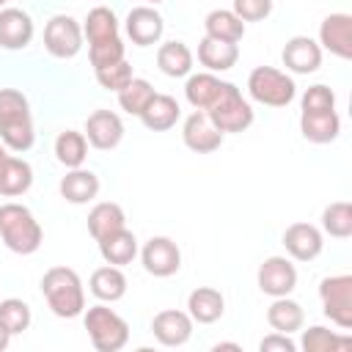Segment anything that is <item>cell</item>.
I'll return each mask as SVG.
<instances>
[{"label":"cell","mask_w":352,"mask_h":352,"mask_svg":"<svg viewBox=\"0 0 352 352\" xmlns=\"http://www.w3.org/2000/svg\"><path fill=\"white\" fill-rule=\"evenodd\" d=\"M0 140L16 154L28 151L36 140L28 96L16 88H0Z\"/></svg>","instance_id":"obj_1"},{"label":"cell","mask_w":352,"mask_h":352,"mask_svg":"<svg viewBox=\"0 0 352 352\" xmlns=\"http://www.w3.org/2000/svg\"><path fill=\"white\" fill-rule=\"evenodd\" d=\"M41 294L60 319H74L85 311L82 280L72 267H50L41 278Z\"/></svg>","instance_id":"obj_2"},{"label":"cell","mask_w":352,"mask_h":352,"mask_svg":"<svg viewBox=\"0 0 352 352\" xmlns=\"http://www.w3.org/2000/svg\"><path fill=\"white\" fill-rule=\"evenodd\" d=\"M0 239L6 242L8 250L19 256H30L41 248L44 231L28 206L8 201L0 206Z\"/></svg>","instance_id":"obj_3"},{"label":"cell","mask_w":352,"mask_h":352,"mask_svg":"<svg viewBox=\"0 0 352 352\" xmlns=\"http://www.w3.org/2000/svg\"><path fill=\"white\" fill-rule=\"evenodd\" d=\"M82 324L88 330V338L96 352H118L129 341V324L107 305H91L82 316Z\"/></svg>","instance_id":"obj_4"},{"label":"cell","mask_w":352,"mask_h":352,"mask_svg":"<svg viewBox=\"0 0 352 352\" xmlns=\"http://www.w3.org/2000/svg\"><path fill=\"white\" fill-rule=\"evenodd\" d=\"M206 116L212 118V124L223 135L245 132L253 124V107H250V102L242 96V91L234 82H223V88H220L217 99L209 104Z\"/></svg>","instance_id":"obj_5"},{"label":"cell","mask_w":352,"mask_h":352,"mask_svg":"<svg viewBox=\"0 0 352 352\" xmlns=\"http://www.w3.org/2000/svg\"><path fill=\"white\" fill-rule=\"evenodd\" d=\"M248 94L258 104L286 107L294 99L297 85H294V80L286 72H280L275 66H256L250 72V77H248Z\"/></svg>","instance_id":"obj_6"},{"label":"cell","mask_w":352,"mask_h":352,"mask_svg":"<svg viewBox=\"0 0 352 352\" xmlns=\"http://www.w3.org/2000/svg\"><path fill=\"white\" fill-rule=\"evenodd\" d=\"M319 300L324 316H330L341 330L352 327V275H330L319 283Z\"/></svg>","instance_id":"obj_7"},{"label":"cell","mask_w":352,"mask_h":352,"mask_svg":"<svg viewBox=\"0 0 352 352\" xmlns=\"http://www.w3.org/2000/svg\"><path fill=\"white\" fill-rule=\"evenodd\" d=\"M82 28L74 16L69 14H58L47 22L44 28V47L52 58H74L82 50Z\"/></svg>","instance_id":"obj_8"},{"label":"cell","mask_w":352,"mask_h":352,"mask_svg":"<svg viewBox=\"0 0 352 352\" xmlns=\"http://www.w3.org/2000/svg\"><path fill=\"white\" fill-rule=\"evenodd\" d=\"M140 261H143L148 275L170 278L182 267V250L170 236H151L140 250Z\"/></svg>","instance_id":"obj_9"},{"label":"cell","mask_w":352,"mask_h":352,"mask_svg":"<svg viewBox=\"0 0 352 352\" xmlns=\"http://www.w3.org/2000/svg\"><path fill=\"white\" fill-rule=\"evenodd\" d=\"M258 289L270 297H286L297 286V270L286 256H270L258 267Z\"/></svg>","instance_id":"obj_10"},{"label":"cell","mask_w":352,"mask_h":352,"mask_svg":"<svg viewBox=\"0 0 352 352\" xmlns=\"http://www.w3.org/2000/svg\"><path fill=\"white\" fill-rule=\"evenodd\" d=\"M182 140L195 154H212V151H217L223 146V132L212 124V118L206 116V110H195V113H190L184 118Z\"/></svg>","instance_id":"obj_11"},{"label":"cell","mask_w":352,"mask_h":352,"mask_svg":"<svg viewBox=\"0 0 352 352\" xmlns=\"http://www.w3.org/2000/svg\"><path fill=\"white\" fill-rule=\"evenodd\" d=\"M11 148L6 143H0V195L6 198H16L25 195L33 184V168L28 160L8 154Z\"/></svg>","instance_id":"obj_12"},{"label":"cell","mask_w":352,"mask_h":352,"mask_svg":"<svg viewBox=\"0 0 352 352\" xmlns=\"http://www.w3.org/2000/svg\"><path fill=\"white\" fill-rule=\"evenodd\" d=\"M192 316L187 311H179V308H168V311H160L151 322V333L154 338L162 344V346H182L190 341L192 336Z\"/></svg>","instance_id":"obj_13"},{"label":"cell","mask_w":352,"mask_h":352,"mask_svg":"<svg viewBox=\"0 0 352 352\" xmlns=\"http://www.w3.org/2000/svg\"><path fill=\"white\" fill-rule=\"evenodd\" d=\"M280 60L294 74H311V72H316L322 66V47L311 36H292L283 44Z\"/></svg>","instance_id":"obj_14"},{"label":"cell","mask_w":352,"mask_h":352,"mask_svg":"<svg viewBox=\"0 0 352 352\" xmlns=\"http://www.w3.org/2000/svg\"><path fill=\"white\" fill-rule=\"evenodd\" d=\"M85 140L94 146V148H99V151H110V148H116L118 143H121V138H124V124H121V118L113 113V110H94L91 116H88V121H85Z\"/></svg>","instance_id":"obj_15"},{"label":"cell","mask_w":352,"mask_h":352,"mask_svg":"<svg viewBox=\"0 0 352 352\" xmlns=\"http://www.w3.org/2000/svg\"><path fill=\"white\" fill-rule=\"evenodd\" d=\"M162 30H165V22H162V14L151 6H138L126 14V36L132 38V44L138 47H151L162 38Z\"/></svg>","instance_id":"obj_16"},{"label":"cell","mask_w":352,"mask_h":352,"mask_svg":"<svg viewBox=\"0 0 352 352\" xmlns=\"http://www.w3.org/2000/svg\"><path fill=\"white\" fill-rule=\"evenodd\" d=\"M319 47L330 50L336 58H352V16L349 14H330L319 25Z\"/></svg>","instance_id":"obj_17"},{"label":"cell","mask_w":352,"mask_h":352,"mask_svg":"<svg viewBox=\"0 0 352 352\" xmlns=\"http://www.w3.org/2000/svg\"><path fill=\"white\" fill-rule=\"evenodd\" d=\"M283 248L297 261H314L324 248L322 231L316 226H311V223H292L283 231Z\"/></svg>","instance_id":"obj_18"},{"label":"cell","mask_w":352,"mask_h":352,"mask_svg":"<svg viewBox=\"0 0 352 352\" xmlns=\"http://www.w3.org/2000/svg\"><path fill=\"white\" fill-rule=\"evenodd\" d=\"M33 38V19L22 8H0V47L25 50Z\"/></svg>","instance_id":"obj_19"},{"label":"cell","mask_w":352,"mask_h":352,"mask_svg":"<svg viewBox=\"0 0 352 352\" xmlns=\"http://www.w3.org/2000/svg\"><path fill=\"white\" fill-rule=\"evenodd\" d=\"M300 132L311 143H330L341 132V118L333 110H302L300 113Z\"/></svg>","instance_id":"obj_20"},{"label":"cell","mask_w":352,"mask_h":352,"mask_svg":"<svg viewBox=\"0 0 352 352\" xmlns=\"http://www.w3.org/2000/svg\"><path fill=\"white\" fill-rule=\"evenodd\" d=\"M226 311V300L214 286H198L190 292L187 297V314L192 316V322L198 324H212L223 316Z\"/></svg>","instance_id":"obj_21"},{"label":"cell","mask_w":352,"mask_h":352,"mask_svg":"<svg viewBox=\"0 0 352 352\" xmlns=\"http://www.w3.org/2000/svg\"><path fill=\"white\" fill-rule=\"evenodd\" d=\"M198 60L201 66H206V72H228L239 60V47L231 41L204 36L198 44Z\"/></svg>","instance_id":"obj_22"},{"label":"cell","mask_w":352,"mask_h":352,"mask_svg":"<svg viewBox=\"0 0 352 352\" xmlns=\"http://www.w3.org/2000/svg\"><path fill=\"white\" fill-rule=\"evenodd\" d=\"M60 195L69 201V204H88L96 198L99 192V179L94 170H85V168H69V173L60 179L58 184Z\"/></svg>","instance_id":"obj_23"},{"label":"cell","mask_w":352,"mask_h":352,"mask_svg":"<svg viewBox=\"0 0 352 352\" xmlns=\"http://www.w3.org/2000/svg\"><path fill=\"white\" fill-rule=\"evenodd\" d=\"M88 286H91V294H94L96 300H102V302H116V300H121V297L126 294V275L121 272V267L104 264V267H99V270L91 272Z\"/></svg>","instance_id":"obj_24"},{"label":"cell","mask_w":352,"mask_h":352,"mask_svg":"<svg viewBox=\"0 0 352 352\" xmlns=\"http://www.w3.org/2000/svg\"><path fill=\"white\" fill-rule=\"evenodd\" d=\"M179 116H182V107H179V102L173 99V96H168V94H154V99L146 104V110L140 113V121H143V126L146 129H151V132H165V129H170L176 121H179Z\"/></svg>","instance_id":"obj_25"},{"label":"cell","mask_w":352,"mask_h":352,"mask_svg":"<svg viewBox=\"0 0 352 352\" xmlns=\"http://www.w3.org/2000/svg\"><path fill=\"white\" fill-rule=\"evenodd\" d=\"M99 253L107 264H116V267H124V264H132V258L138 256V239L135 234L124 226L113 234H107L104 239H99Z\"/></svg>","instance_id":"obj_26"},{"label":"cell","mask_w":352,"mask_h":352,"mask_svg":"<svg viewBox=\"0 0 352 352\" xmlns=\"http://www.w3.org/2000/svg\"><path fill=\"white\" fill-rule=\"evenodd\" d=\"M267 322H270V327L275 333L292 336V333H297L302 327L305 314H302V305L289 300V294H286V297H275L272 300V305L267 308Z\"/></svg>","instance_id":"obj_27"},{"label":"cell","mask_w":352,"mask_h":352,"mask_svg":"<svg viewBox=\"0 0 352 352\" xmlns=\"http://www.w3.org/2000/svg\"><path fill=\"white\" fill-rule=\"evenodd\" d=\"M124 226H126V214H124V209H121L118 204H113V201H102V204H96V206L88 212V231H91V236H94L96 242L104 239L107 234L124 228Z\"/></svg>","instance_id":"obj_28"},{"label":"cell","mask_w":352,"mask_h":352,"mask_svg":"<svg viewBox=\"0 0 352 352\" xmlns=\"http://www.w3.org/2000/svg\"><path fill=\"white\" fill-rule=\"evenodd\" d=\"M204 28H206V36L220 38V41H231V44H239L242 36H245V22L228 8L209 11L206 19H204Z\"/></svg>","instance_id":"obj_29"},{"label":"cell","mask_w":352,"mask_h":352,"mask_svg":"<svg viewBox=\"0 0 352 352\" xmlns=\"http://www.w3.org/2000/svg\"><path fill=\"white\" fill-rule=\"evenodd\" d=\"M157 66L168 77H187L192 72V52L184 41H165L157 50Z\"/></svg>","instance_id":"obj_30"},{"label":"cell","mask_w":352,"mask_h":352,"mask_svg":"<svg viewBox=\"0 0 352 352\" xmlns=\"http://www.w3.org/2000/svg\"><path fill=\"white\" fill-rule=\"evenodd\" d=\"M220 88H223V80L214 77V72H198V74H190L187 77L184 96H187V102L195 110H209V104L217 99Z\"/></svg>","instance_id":"obj_31"},{"label":"cell","mask_w":352,"mask_h":352,"mask_svg":"<svg viewBox=\"0 0 352 352\" xmlns=\"http://www.w3.org/2000/svg\"><path fill=\"white\" fill-rule=\"evenodd\" d=\"M82 36L88 38V44H99L107 38L118 36V19L107 6H96L88 11L85 25H82Z\"/></svg>","instance_id":"obj_32"},{"label":"cell","mask_w":352,"mask_h":352,"mask_svg":"<svg viewBox=\"0 0 352 352\" xmlns=\"http://www.w3.org/2000/svg\"><path fill=\"white\" fill-rule=\"evenodd\" d=\"M55 157L66 168H82V162L88 157V140H85V135L77 132V129L60 132L55 138Z\"/></svg>","instance_id":"obj_33"},{"label":"cell","mask_w":352,"mask_h":352,"mask_svg":"<svg viewBox=\"0 0 352 352\" xmlns=\"http://www.w3.org/2000/svg\"><path fill=\"white\" fill-rule=\"evenodd\" d=\"M302 349L305 352H344L352 346V338L349 336H338L322 324H314L302 333Z\"/></svg>","instance_id":"obj_34"},{"label":"cell","mask_w":352,"mask_h":352,"mask_svg":"<svg viewBox=\"0 0 352 352\" xmlns=\"http://www.w3.org/2000/svg\"><path fill=\"white\" fill-rule=\"evenodd\" d=\"M154 94H157V91L151 88L148 80H143V77H132L129 85L118 91V104H121V110H126L129 116H138V118H140V113H143L146 104L154 99Z\"/></svg>","instance_id":"obj_35"},{"label":"cell","mask_w":352,"mask_h":352,"mask_svg":"<svg viewBox=\"0 0 352 352\" xmlns=\"http://www.w3.org/2000/svg\"><path fill=\"white\" fill-rule=\"evenodd\" d=\"M322 228L330 236H336V239L352 236V206L346 201H336V204L324 206V212H322Z\"/></svg>","instance_id":"obj_36"},{"label":"cell","mask_w":352,"mask_h":352,"mask_svg":"<svg viewBox=\"0 0 352 352\" xmlns=\"http://www.w3.org/2000/svg\"><path fill=\"white\" fill-rule=\"evenodd\" d=\"M0 322L3 327L11 333V336H19L30 327L33 316H30V305L19 297H8V300H0Z\"/></svg>","instance_id":"obj_37"},{"label":"cell","mask_w":352,"mask_h":352,"mask_svg":"<svg viewBox=\"0 0 352 352\" xmlns=\"http://www.w3.org/2000/svg\"><path fill=\"white\" fill-rule=\"evenodd\" d=\"M88 58H91L94 72L96 69H104L110 63L124 60V41H121V36L107 38V41H99V44H88Z\"/></svg>","instance_id":"obj_38"},{"label":"cell","mask_w":352,"mask_h":352,"mask_svg":"<svg viewBox=\"0 0 352 352\" xmlns=\"http://www.w3.org/2000/svg\"><path fill=\"white\" fill-rule=\"evenodd\" d=\"M132 77H135V74H132V66H129L126 60L110 63V66H104V69H96V82H99L102 88H107V91H116V94H118L121 88H126Z\"/></svg>","instance_id":"obj_39"},{"label":"cell","mask_w":352,"mask_h":352,"mask_svg":"<svg viewBox=\"0 0 352 352\" xmlns=\"http://www.w3.org/2000/svg\"><path fill=\"white\" fill-rule=\"evenodd\" d=\"M242 22H261L272 14V0H234L231 8Z\"/></svg>","instance_id":"obj_40"},{"label":"cell","mask_w":352,"mask_h":352,"mask_svg":"<svg viewBox=\"0 0 352 352\" xmlns=\"http://www.w3.org/2000/svg\"><path fill=\"white\" fill-rule=\"evenodd\" d=\"M333 107H336V94L322 82L311 85L302 94V110H333Z\"/></svg>","instance_id":"obj_41"},{"label":"cell","mask_w":352,"mask_h":352,"mask_svg":"<svg viewBox=\"0 0 352 352\" xmlns=\"http://www.w3.org/2000/svg\"><path fill=\"white\" fill-rule=\"evenodd\" d=\"M258 349L261 352H294L297 349V344L286 336V333H270V336H264L261 338V344H258Z\"/></svg>","instance_id":"obj_42"},{"label":"cell","mask_w":352,"mask_h":352,"mask_svg":"<svg viewBox=\"0 0 352 352\" xmlns=\"http://www.w3.org/2000/svg\"><path fill=\"white\" fill-rule=\"evenodd\" d=\"M8 341H11V333H8V330L3 327V322H0V352L8 346Z\"/></svg>","instance_id":"obj_43"},{"label":"cell","mask_w":352,"mask_h":352,"mask_svg":"<svg viewBox=\"0 0 352 352\" xmlns=\"http://www.w3.org/2000/svg\"><path fill=\"white\" fill-rule=\"evenodd\" d=\"M212 349H214V352H220V349H234V352H239V344H214Z\"/></svg>","instance_id":"obj_44"},{"label":"cell","mask_w":352,"mask_h":352,"mask_svg":"<svg viewBox=\"0 0 352 352\" xmlns=\"http://www.w3.org/2000/svg\"><path fill=\"white\" fill-rule=\"evenodd\" d=\"M146 3H151V6H157V3H162V0H146Z\"/></svg>","instance_id":"obj_45"},{"label":"cell","mask_w":352,"mask_h":352,"mask_svg":"<svg viewBox=\"0 0 352 352\" xmlns=\"http://www.w3.org/2000/svg\"><path fill=\"white\" fill-rule=\"evenodd\" d=\"M3 6H6V0H0V8H3Z\"/></svg>","instance_id":"obj_46"}]
</instances>
